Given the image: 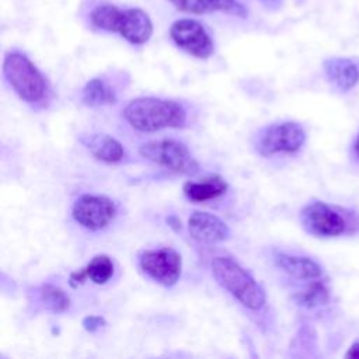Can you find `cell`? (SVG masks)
<instances>
[{"label": "cell", "instance_id": "d4e9b609", "mask_svg": "<svg viewBox=\"0 0 359 359\" xmlns=\"http://www.w3.org/2000/svg\"><path fill=\"white\" fill-rule=\"evenodd\" d=\"M353 150H355V154H356V157H358V160H359V132H358L356 139H355V143H353Z\"/></svg>", "mask_w": 359, "mask_h": 359}, {"label": "cell", "instance_id": "9c48e42d", "mask_svg": "<svg viewBox=\"0 0 359 359\" xmlns=\"http://www.w3.org/2000/svg\"><path fill=\"white\" fill-rule=\"evenodd\" d=\"M170 35L178 48L198 59H208L213 53V42L209 34L195 20L175 21L170 28Z\"/></svg>", "mask_w": 359, "mask_h": 359}, {"label": "cell", "instance_id": "52a82bcc", "mask_svg": "<svg viewBox=\"0 0 359 359\" xmlns=\"http://www.w3.org/2000/svg\"><path fill=\"white\" fill-rule=\"evenodd\" d=\"M139 266L154 282L163 286H172L181 276L182 259L174 248L161 247L142 252Z\"/></svg>", "mask_w": 359, "mask_h": 359}, {"label": "cell", "instance_id": "8fae6325", "mask_svg": "<svg viewBox=\"0 0 359 359\" xmlns=\"http://www.w3.org/2000/svg\"><path fill=\"white\" fill-rule=\"evenodd\" d=\"M118 34L133 45L146 43L153 34V24L147 13L140 8L122 10Z\"/></svg>", "mask_w": 359, "mask_h": 359}, {"label": "cell", "instance_id": "4fadbf2b", "mask_svg": "<svg viewBox=\"0 0 359 359\" xmlns=\"http://www.w3.org/2000/svg\"><path fill=\"white\" fill-rule=\"evenodd\" d=\"M327 79L341 91H348L359 81L358 66L346 57H331L324 62Z\"/></svg>", "mask_w": 359, "mask_h": 359}, {"label": "cell", "instance_id": "7a4b0ae2", "mask_svg": "<svg viewBox=\"0 0 359 359\" xmlns=\"http://www.w3.org/2000/svg\"><path fill=\"white\" fill-rule=\"evenodd\" d=\"M212 273L216 282L248 310H259L265 304V292L255 279L233 258L215 257Z\"/></svg>", "mask_w": 359, "mask_h": 359}, {"label": "cell", "instance_id": "ffe728a7", "mask_svg": "<svg viewBox=\"0 0 359 359\" xmlns=\"http://www.w3.org/2000/svg\"><path fill=\"white\" fill-rule=\"evenodd\" d=\"M294 300L302 307L314 309L328 303L330 292L323 282H313L304 290L297 292L294 294Z\"/></svg>", "mask_w": 359, "mask_h": 359}, {"label": "cell", "instance_id": "603a6c76", "mask_svg": "<svg viewBox=\"0 0 359 359\" xmlns=\"http://www.w3.org/2000/svg\"><path fill=\"white\" fill-rule=\"evenodd\" d=\"M345 358H355V359H359V342H353L348 352L345 353Z\"/></svg>", "mask_w": 359, "mask_h": 359}, {"label": "cell", "instance_id": "30bf717a", "mask_svg": "<svg viewBox=\"0 0 359 359\" xmlns=\"http://www.w3.org/2000/svg\"><path fill=\"white\" fill-rule=\"evenodd\" d=\"M188 230L191 237L202 244H215L230 237L229 226L209 212H194L188 219Z\"/></svg>", "mask_w": 359, "mask_h": 359}, {"label": "cell", "instance_id": "e0dca14e", "mask_svg": "<svg viewBox=\"0 0 359 359\" xmlns=\"http://www.w3.org/2000/svg\"><path fill=\"white\" fill-rule=\"evenodd\" d=\"M122 10L115 7L114 4H100L90 13V21L91 25L108 31V32H118V25L121 20Z\"/></svg>", "mask_w": 359, "mask_h": 359}, {"label": "cell", "instance_id": "7402d4cb", "mask_svg": "<svg viewBox=\"0 0 359 359\" xmlns=\"http://www.w3.org/2000/svg\"><path fill=\"white\" fill-rule=\"evenodd\" d=\"M105 324V320L101 316H87L83 320V327L88 331V332H94L98 328H101Z\"/></svg>", "mask_w": 359, "mask_h": 359}, {"label": "cell", "instance_id": "8992f818", "mask_svg": "<svg viewBox=\"0 0 359 359\" xmlns=\"http://www.w3.org/2000/svg\"><path fill=\"white\" fill-rule=\"evenodd\" d=\"M73 219L84 229L98 231L105 229L116 216L115 202L105 195H81L72 208Z\"/></svg>", "mask_w": 359, "mask_h": 359}, {"label": "cell", "instance_id": "44dd1931", "mask_svg": "<svg viewBox=\"0 0 359 359\" xmlns=\"http://www.w3.org/2000/svg\"><path fill=\"white\" fill-rule=\"evenodd\" d=\"M172 6L184 13L206 14L222 10V0H170Z\"/></svg>", "mask_w": 359, "mask_h": 359}, {"label": "cell", "instance_id": "cb8c5ba5", "mask_svg": "<svg viewBox=\"0 0 359 359\" xmlns=\"http://www.w3.org/2000/svg\"><path fill=\"white\" fill-rule=\"evenodd\" d=\"M259 1L269 10H276L282 6V0H259Z\"/></svg>", "mask_w": 359, "mask_h": 359}, {"label": "cell", "instance_id": "5b68a950", "mask_svg": "<svg viewBox=\"0 0 359 359\" xmlns=\"http://www.w3.org/2000/svg\"><path fill=\"white\" fill-rule=\"evenodd\" d=\"M306 142V132L302 125L293 121H285L262 128L255 139V147L262 156L278 153H294Z\"/></svg>", "mask_w": 359, "mask_h": 359}, {"label": "cell", "instance_id": "5bb4252c", "mask_svg": "<svg viewBox=\"0 0 359 359\" xmlns=\"http://www.w3.org/2000/svg\"><path fill=\"white\" fill-rule=\"evenodd\" d=\"M226 180L217 174L208 175L201 181H187L182 187L185 196L196 203L222 196L227 191Z\"/></svg>", "mask_w": 359, "mask_h": 359}, {"label": "cell", "instance_id": "2e32d148", "mask_svg": "<svg viewBox=\"0 0 359 359\" xmlns=\"http://www.w3.org/2000/svg\"><path fill=\"white\" fill-rule=\"evenodd\" d=\"M81 100L88 107H104L115 104L116 94L105 80L94 77L84 86Z\"/></svg>", "mask_w": 359, "mask_h": 359}, {"label": "cell", "instance_id": "3957f363", "mask_svg": "<svg viewBox=\"0 0 359 359\" xmlns=\"http://www.w3.org/2000/svg\"><path fill=\"white\" fill-rule=\"evenodd\" d=\"M3 74L15 94L27 104L43 102L48 83L36 66L21 52H8L3 62Z\"/></svg>", "mask_w": 359, "mask_h": 359}, {"label": "cell", "instance_id": "7c38bea8", "mask_svg": "<svg viewBox=\"0 0 359 359\" xmlns=\"http://www.w3.org/2000/svg\"><path fill=\"white\" fill-rule=\"evenodd\" d=\"M80 142L97 158L104 163H118L125 157L123 146L112 136L105 133L83 135Z\"/></svg>", "mask_w": 359, "mask_h": 359}, {"label": "cell", "instance_id": "ba28073f", "mask_svg": "<svg viewBox=\"0 0 359 359\" xmlns=\"http://www.w3.org/2000/svg\"><path fill=\"white\" fill-rule=\"evenodd\" d=\"M300 222L304 230L317 237H337L346 230V219L325 202L314 201L300 212Z\"/></svg>", "mask_w": 359, "mask_h": 359}, {"label": "cell", "instance_id": "6da1fadb", "mask_svg": "<svg viewBox=\"0 0 359 359\" xmlns=\"http://www.w3.org/2000/svg\"><path fill=\"white\" fill-rule=\"evenodd\" d=\"M126 122L136 130L154 132L165 128H181L187 119L182 104L157 97H139L123 109Z\"/></svg>", "mask_w": 359, "mask_h": 359}, {"label": "cell", "instance_id": "9a60e30c", "mask_svg": "<svg viewBox=\"0 0 359 359\" xmlns=\"http://www.w3.org/2000/svg\"><path fill=\"white\" fill-rule=\"evenodd\" d=\"M273 259L278 268L296 279H317L323 275L321 265L309 257L280 252Z\"/></svg>", "mask_w": 359, "mask_h": 359}, {"label": "cell", "instance_id": "ac0fdd59", "mask_svg": "<svg viewBox=\"0 0 359 359\" xmlns=\"http://www.w3.org/2000/svg\"><path fill=\"white\" fill-rule=\"evenodd\" d=\"M83 269L86 278H88L91 282L95 285H104L114 275V262L108 255L100 254L93 257V259Z\"/></svg>", "mask_w": 359, "mask_h": 359}, {"label": "cell", "instance_id": "d6986e66", "mask_svg": "<svg viewBox=\"0 0 359 359\" xmlns=\"http://www.w3.org/2000/svg\"><path fill=\"white\" fill-rule=\"evenodd\" d=\"M39 300L46 309L53 313H63L70 306V299L63 289L52 283H45L38 289Z\"/></svg>", "mask_w": 359, "mask_h": 359}, {"label": "cell", "instance_id": "277c9868", "mask_svg": "<svg viewBox=\"0 0 359 359\" xmlns=\"http://www.w3.org/2000/svg\"><path fill=\"white\" fill-rule=\"evenodd\" d=\"M139 153L146 160L180 174H195L199 170V164L191 154L187 144L174 139L142 143Z\"/></svg>", "mask_w": 359, "mask_h": 359}]
</instances>
